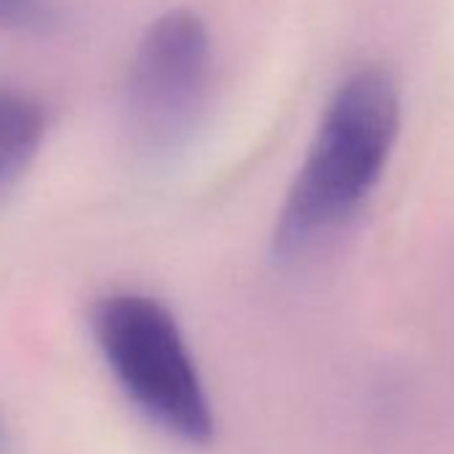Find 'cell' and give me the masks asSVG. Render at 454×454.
<instances>
[{
  "label": "cell",
  "instance_id": "6da1fadb",
  "mask_svg": "<svg viewBox=\"0 0 454 454\" xmlns=\"http://www.w3.org/2000/svg\"><path fill=\"white\" fill-rule=\"evenodd\" d=\"M398 131L395 78L377 65L353 70L334 89L278 211L273 254L281 262L308 254L366 206L390 163Z\"/></svg>",
  "mask_w": 454,
  "mask_h": 454
},
{
  "label": "cell",
  "instance_id": "7a4b0ae2",
  "mask_svg": "<svg viewBox=\"0 0 454 454\" xmlns=\"http://www.w3.org/2000/svg\"><path fill=\"white\" fill-rule=\"evenodd\" d=\"M94 337L126 395L168 435L206 443L211 406L171 310L145 294H110L94 308Z\"/></svg>",
  "mask_w": 454,
  "mask_h": 454
},
{
  "label": "cell",
  "instance_id": "3957f363",
  "mask_svg": "<svg viewBox=\"0 0 454 454\" xmlns=\"http://www.w3.org/2000/svg\"><path fill=\"white\" fill-rule=\"evenodd\" d=\"M211 81L206 22L166 12L142 35L123 91V129L131 150L147 163L174 160L195 137Z\"/></svg>",
  "mask_w": 454,
  "mask_h": 454
},
{
  "label": "cell",
  "instance_id": "277c9868",
  "mask_svg": "<svg viewBox=\"0 0 454 454\" xmlns=\"http://www.w3.org/2000/svg\"><path fill=\"white\" fill-rule=\"evenodd\" d=\"M46 134L43 110L20 91L0 89V195L35 160Z\"/></svg>",
  "mask_w": 454,
  "mask_h": 454
},
{
  "label": "cell",
  "instance_id": "5b68a950",
  "mask_svg": "<svg viewBox=\"0 0 454 454\" xmlns=\"http://www.w3.org/2000/svg\"><path fill=\"white\" fill-rule=\"evenodd\" d=\"M51 25V9L43 0H0V27L43 30Z\"/></svg>",
  "mask_w": 454,
  "mask_h": 454
},
{
  "label": "cell",
  "instance_id": "8992f818",
  "mask_svg": "<svg viewBox=\"0 0 454 454\" xmlns=\"http://www.w3.org/2000/svg\"><path fill=\"white\" fill-rule=\"evenodd\" d=\"M4 441H6V430H4V422H0V449H4Z\"/></svg>",
  "mask_w": 454,
  "mask_h": 454
}]
</instances>
